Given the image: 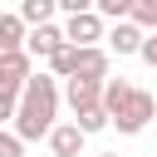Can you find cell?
<instances>
[{"mask_svg":"<svg viewBox=\"0 0 157 157\" xmlns=\"http://www.w3.org/2000/svg\"><path fill=\"white\" fill-rule=\"evenodd\" d=\"M98 157H118V152H98Z\"/></svg>","mask_w":157,"mask_h":157,"instance_id":"21","label":"cell"},{"mask_svg":"<svg viewBox=\"0 0 157 157\" xmlns=\"http://www.w3.org/2000/svg\"><path fill=\"white\" fill-rule=\"evenodd\" d=\"M64 103L78 113V108H93V103H103V83L98 78H64Z\"/></svg>","mask_w":157,"mask_h":157,"instance_id":"7","label":"cell"},{"mask_svg":"<svg viewBox=\"0 0 157 157\" xmlns=\"http://www.w3.org/2000/svg\"><path fill=\"white\" fill-rule=\"evenodd\" d=\"M74 128H78L83 137H93V132H103V128H113V118L103 113V103H93V108H78V113H74Z\"/></svg>","mask_w":157,"mask_h":157,"instance_id":"13","label":"cell"},{"mask_svg":"<svg viewBox=\"0 0 157 157\" xmlns=\"http://www.w3.org/2000/svg\"><path fill=\"white\" fill-rule=\"evenodd\" d=\"M25 34H29V25L20 20V10L0 15V54H15V49H25Z\"/></svg>","mask_w":157,"mask_h":157,"instance_id":"10","label":"cell"},{"mask_svg":"<svg viewBox=\"0 0 157 157\" xmlns=\"http://www.w3.org/2000/svg\"><path fill=\"white\" fill-rule=\"evenodd\" d=\"M29 78H34V59H29L25 49L0 54V88H5V93H25Z\"/></svg>","mask_w":157,"mask_h":157,"instance_id":"4","label":"cell"},{"mask_svg":"<svg viewBox=\"0 0 157 157\" xmlns=\"http://www.w3.org/2000/svg\"><path fill=\"white\" fill-rule=\"evenodd\" d=\"M15 113H20V93H5V88H0V128L15 123Z\"/></svg>","mask_w":157,"mask_h":157,"instance_id":"18","label":"cell"},{"mask_svg":"<svg viewBox=\"0 0 157 157\" xmlns=\"http://www.w3.org/2000/svg\"><path fill=\"white\" fill-rule=\"evenodd\" d=\"M137 59H142L147 69H157V34H147V39H142V49H137Z\"/></svg>","mask_w":157,"mask_h":157,"instance_id":"19","label":"cell"},{"mask_svg":"<svg viewBox=\"0 0 157 157\" xmlns=\"http://www.w3.org/2000/svg\"><path fill=\"white\" fill-rule=\"evenodd\" d=\"M0 157H25V142L15 137V128H0Z\"/></svg>","mask_w":157,"mask_h":157,"instance_id":"17","label":"cell"},{"mask_svg":"<svg viewBox=\"0 0 157 157\" xmlns=\"http://www.w3.org/2000/svg\"><path fill=\"white\" fill-rule=\"evenodd\" d=\"M59 98H64V88H59V78L54 74H34L29 83H25V93H20V113H15V137L20 142H39V137H49L54 132V123H59Z\"/></svg>","mask_w":157,"mask_h":157,"instance_id":"1","label":"cell"},{"mask_svg":"<svg viewBox=\"0 0 157 157\" xmlns=\"http://www.w3.org/2000/svg\"><path fill=\"white\" fill-rule=\"evenodd\" d=\"M44 142H49L54 157H83V142H88V137H83L74 123H54V132H49Z\"/></svg>","mask_w":157,"mask_h":157,"instance_id":"9","label":"cell"},{"mask_svg":"<svg viewBox=\"0 0 157 157\" xmlns=\"http://www.w3.org/2000/svg\"><path fill=\"white\" fill-rule=\"evenodd\" d=\"M59 10H64V15H88L93 0H59Z\"/></svg>","mask_w":157,"mask_h":157,"instance_id":"20","label":"cell"},{"mask_svg":"<svg viewBox=\"0 0 157 157\" xmlns=\"http://www.w3.org/2000/svg\"><path fill=\"white\" fill-rule=\"evenodd\" d=\"M142 39H147V34H142L132 20H118V25H108V39H103V44H108V54H137Z\"/></svg>","mask_w":157,"mask_h":157,"instance_id":"8","label":"cell"},{"mask_svg":"<svg viewBox=\"0 0 157 157\" xmlns=\"http://www.w3.org/2000/svg\"><path fill=\"white\" fill-rule=\"evenodd\" d=\"M78 78H113V54H108V44H93V49H78V69H74Z\"/></svg>","mask_w":157,"mask_h":157,"instance_id":"6","label":"cell"},{"mask_svg":"<svg viewBox=\"0 0 157 157\" xmlns=\"http://www.w3.org/2000/svg\"><path fill=\"white\" fill-rule=\"evenodd\" d=\"M69 39H64V25H34L29 34H25V54L29 59H49L54 49H64Z\"/></svg>","mask_w":157,"mask_h":157,"instance_id":"5","label":"cell"},{"mask_svg":"<svg viewBox=\"0 0 157 157\" xmlns=\"http://www.w3.org/2000/svg\"><path fill=\"white\" fill-rule=\"evenodd\" d=\"M64 39H69L74 49H93V44L108 39V25H103L98 10H88V15H69V20H64Z\"/></svg>","mask_w":157,"mask_h":157,"instance_id":"3","label":"cell"},{"mask_svg":"<svg viewBox=\"0 0 157 157\" xmlns=\"http://www.w3.org/2000/svg\"><path fill=\"white\" fill-rule=\"evenodd\" d=\"M59 15V0H20V20L34 29V25H54Z\"/></svg>","mask_w":157,"mask_h":157,"instance_id":"12","label":"cell"},{"mask_svg":"<svg viewBox=\"0 0 157 157\" xmlns=\"http://www.w3.org/2000/svg\"><path fill=\"white\" fill-rule=\"evenodd\" d=\"M44 64H49V74H54V78H74V69H78V49H74V44H64V49H54Z\"/></svg>","mask_w":157,"mask_h":157,"instance_id":"14","label":"cell"},{"mask_svg":"<svg viewBox=\"0 0 157 157\" xmlns=\"http://www.w3.org/2000/svg\"><path fill=\"white\" fill-rule=\"evenodd\" d=\"M142 34H157V0H132V15H128Z\"/></svg>","mask_w":157,"mask_h":157,"instance_id":"15","label":"cell"},{"mask_svg":"<svg viewBox=\"0 0 157 157\" xmlns=\"http://www.w3.org/2000/svg\"><path fill=\"white\" fill-rule=\"evenodd\" d=\"M93 10H98L103 20H113V25H118V20H128V15H132V0H93Z\"/></svg>","mask_w":157,"mask_h":157,"instance_id":"16","label":"cell"},{"mask_svg":"<svg viewBox=\"0 0 157 157\" xmlns=\"http://www.w3.org/2000/svg\"><path fill=\"white\" fill-rule=\"evenodd\" d=\"M152 118H157V98H152L147 88H132V98L123 103V113L113 118V128H118L123 137H137V132H142Z\"/></svg>","mask_w":157,"mask_h":157,"instance_id":"2","label":"cell"},{"mask_svg":"<svg viewBox=\"0 0 157 157\" xmlns=\"http://www.w3.org/2000/svg\"><path fill=\"white\" fill-rule=\"evenodd\" d=\"M128 98H132V83H128V78H103V113H108V118H118Z\"/></svg>","mask_w":157,"mask_h":157,"instance_id":"11","label":"cell"}]
</instances>
